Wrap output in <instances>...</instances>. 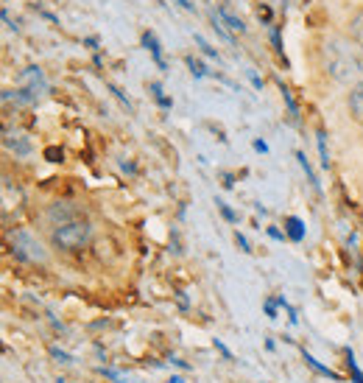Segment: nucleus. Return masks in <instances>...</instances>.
I'll return each mask as SVG.
<instances>
[{
	"instance_id": "obj_1",
	"label": "nucleus",
	"mask_w": 363,
	"mask_h": 383,
	"mask_svg": "<svg viewBox=\"0 0 363 383\" xmlns=\"http://www.w3.org/2000/svg\"><path fill=\"white\" fill-rule=\"evenodd\" d=\"M324 62H327V71L336 78H341V81L358 76L363 71V59L358 56V51L352 45L341 42V39H336V42H330L324 48Z\"/></svg>"
},
{
	"instance_id": "obj_2",
	"label": "nucleus",
	"mask_w": 363,
	"mask_h": 383,
	"mask_svg": "<svg viewBox=\"0 0 363 383\" xmlns=\"http://www.w3.org/2000/svg\"><path fill=\"white\" fill-rule=\"evenodd\" d=\"M51 238H54V243H56L59 249H65V252H75V249H81V246H87V243H90V238H92V224H90L87 219L59 221Z\"/></svg>"
},
{
	"instance_id": "obj_3",
	"label": "nucleus",
	"mask_w": 363,
	"mask_h": 383,
	"mask_svg": "<svg viewBox=\"0 0 363 383\" xmlns=\"http://www.w3.org/2000/svg\"><path fill=\"white\" fill-rule=\"evenodd\" d=\"M8 246L20 260H28V263H45L48 260V252L42 249V243L25 230L8 232Z\"/></svg>"
},
{
	"instance_id": "obj_4",
	"label": "nucleus",
	"mask_w": 363,
	"mask_h": 383,
	"mask_svg": "<svg viewBox=\"0 0 363 383\" xmlns=\"http://www.w3.org/2000/svg\"><path fill=\"white\" fill-rule=\"evenodd\" d=\"M45 78H42V71L39 68H25L23 76H20V90H17V101H37L42 92H45Z\"/></svg>"
},
{
	"instance_id": "obj_5",
	"label": "nucleus",
	"mask_w": 363,
	"mask_h": 383,
	"mask_svg": "<svg viewBox=\"0 0 363 383\" xmlns=\"http://www.w3.org/2000/svg\"><path fill=\"white\" fill-rule=\"evenodd\" d=\"M213 20H218V25L232 37V34H243L246 31V25H243V20L229 8V6H218L216 11H213Z\"/></svg>"
},
{
	"instance_id": "obj_6",
	"label": "nucleus",
	"mask_w": 363,
	"mask_h": 383,
	"mask_svg": "<svg viewBox=\"0 0 363 383\" xmlns=\"http://www.w3.org/2000/svg\"><path fill=\"white\" fill-rule=\"evenodd\" d=\"M3 143H6V149H8V152H14V154H28V152H31L28 140H23V135H20V132H11V129L6 132V140H3Z\"/></svg>"
},
{
	"instance_id": "obj_7",
	"label": "nucleus",
	"mask_w": 363,
	"mask_h": 383,
	"mask_svg": "<svg viewBox=\"0 0 363 383\" xmlns=\"http://www.w3.org/2000/svg\"><path fill=\"white\" fill-rule=\"evenodd\" d=\"M143 45L151 51V56H154V62L159 65V68H165V59H162V45H159V39L154 37V31H145L143 34Z\"/></svg>"
},
{
	"instance_id": "obj_8",
	"label": "nucleus",
	"mask_w": 363,
	"mask_h": 383,
	"mask_svg": "<svg viewBox=\"0 0 363 383\" xmlns=\"http://www.w3.org/2000/svg\"><path fill=\"white\" fill-rule=\"evenodd\" d=\"M350 112L363 123V84H358V87L350 92Z\"/></svg>"
},
{
	"instance_id": "obj_9",
	"label": "nucleus",
	"mask_w": 363,
	"mask_h": 383,
	"mask_svg": "<svg viewBox=\"0 0 363 383\" xmlns=\"http://www.w3.org/2000/svg\"><path fill=\"white\" fill-rule=\"evenodd\" d=\"M285 230H288L290 241H302V238H304V224H302L296 216H288V219H285Z\"/></svg>"
},
{
	"instance_id": "obj_10",
	"label": "nucleus",
	"mask_w": 363,
	"mask_h": 383,
	"mask_svg": "<svg viewBox=\"0 0 363 383\" xmlns=\"http://www.w3.org/2000/svg\"><path fill=\"white\" fill-rule=\"evenodd\" d=\"M350 34H352V39L361 45V51H363V8L350 20Z\"/></svg>"
},
{
	"instance_id": "obj_11",
	"label": "nucleus",
	"mask_w": 363,
	"mask_h": 383,
	"mask_svg": "<svg viewBox=\"0 0 363 383\" xmlns=\"http://www.w3.org/2000/svg\"><path fill=\"white\" fill-rule=\"evenodd\" d=\"M296 159H299V165L304 168V174H307V179H310V185H313V188H316V193H319V190H321V188H319V176H316V171L310 168V162H307V157H304V154L299 152V154H296Z\"/></svg>"
},
{
	"instance_id": "obj_12",
	"label": "nucleus",
	"mask_w": 363,
	"mask_h": 383,
	"mask_svg": "<svg viewBox=\"0 0 363 383\" xmlns=\"http://www.w3.org/2000/svg\"><path fill=\"white\" fill-rule=\"evenodd\" d=\"M304 364H307V367H313L316 372H321V375H327V378H333V381L338 378V375H336L333 370H327V367H321V364H319V361H316L313 355H310V353H304Z\"/></svg>"
},
{
	"instance_id": "obj_13",
	"label": "nucleus",
	"mask_w": 363,
	"mask_h": 383,
	"mask_svg": "<svg viewBox=\"0 0 363 383\" xmlns=\"http://www.w3.org/2000/svg\"><path fill=\"white\" fill-rule=\"evenodd\" d=\"M148 87H151V92H154V98H156V101H159V107H171V101H168V98H165V95H162V87H159V84H156V81H151V84H148Z\"/></svg>"
},
{
	"instance_id": "obj_14",
	"label": "nucleus",
	"mask_w": 363,
	"mask_h": 383,
	"mask_svg": "<svg viewBox=\"0 0 363 383\" xmlns=\"http://www.w3.org/2000/svg\"><path fill=\"white\" fill-rule=\"evenodd\" d=\"M187 68H190V73H193V76H196V78H202V76H204V73H207V71H204V65H202L199 59H193V56L187 59Z\"/></svg>"
},
{
	"instance_id": "obj_15",
	"label": "nucleus",
	"mask_w": 363,
	"mask_h": 383,
	"mask_svg": "<svg viewBox=\"0 0 363 383\" xmlns=\"http://www.w3.org/2000/svg\"><path fill=\"white\" fill-rule=\"evenodd\" d=\"M347 361H350V370H352V378H355V383H363V372L358 370V364H355V355L347 350Z\"/></svg>"
},
{
	"instance_id": "obj_16",
	"label": "nucleus",
	"mask_w": 363,
	"mask_h": 383,
	"mask_svg": "<svg viewBox=\"0 0 363 383\" xmlns=\"http://www.w3.org/2000/svg\"><path fill=\"white\" fill-rule=\"evenodd\" d=\"M319 152H321V165L327 168V165H330V157H327V146H324V132H319Z\"/></svg>"
},
{
	"instance_id": "obj_17",
	"label": "nucleus",
	"mask_w": 363,
	"mask_h": 383,
	"mask_svg": "<svg viewBox=\"0 0 363 383\" xmlns=\"http://www.w3.org/2000/svg\"><path fill=\"white\" fill-rule=\"evenodd\" d=\"M216 205H218V210H221V216H223L226 221H238V216H235V213H232V210H229V207H226V205H223L221 199H218Z\"/></svg>"
},
{
	"instance_id": "obj_18",
	"label": "nucleus",
	"mask_w": 363,
	"mask_h": 383,
	"mask_svg": "<svg viewBox=\"0 0 363 383\" xmlns=\"http://www.w3.org/2000/svg\"><path fill=\"white\" fill-rule=\"evenodd\" d=\"M196 42H199V45H202V48H204V54H207V56H216V59H218L216 48H210V45H207V42H204V39H202V37H196Z\"/></svg>"
},
{
	"instance_id": "obj_19",
	"label": "nucleus",
	"mask_w": 363,
	"mask_h": 383,
	"mask_svg": "<svg viewBox=\"0 0 363 383\" xmlns=\"http://www.w3.org/2000/svg\"><path fill=\"white\" fill-rule=\"evenodd\" d=\"M235 241L240 243V249H243V252H252V249H249V241H246L243 235H235Z\"/></svg>"
},
{
	"instance_id": "obj_20",
	"label": "nucleus",
	"mask_w": 363,
	"mask_h": 383,
	"mask_svg": "<svg viewBox=\"0 0 363 383\" xmlns=\"http://www.w3.org/2000/svg\"><path fill=\"white\" fill-rule=\"evenodd\" d=\"M176 3H179V6H182V8H185V11H196V6H193V3H190V0H176Z\"/></svg>"
},
{
	"instance_id": "obj_21",
	"label": "nucleus",
	"mask_w": 363,
	"mask_h": 383,
	"mask_svg": "<svg viewBox=\"0 0 363 383\" xmlns=\"http://www.w3.org/2000/svg\"><path fill=\"white\" fill-rule=\"evenodd\" d=\"M254 149H257V152H269V146H266V140H254Z\"/></svg>"
},
{
	"instance_id": "obj_22",
	"label": "nucleus",
	"mask_w": 363,
	"mask_h": 383,
	"mask_svg": "<svg viewBox=\"0 0 363 383\" xmlns=\"http://www.w3.org/2000/svg\"><path fill=\"white\" fill-rule=\"evenodd\" d=\"M168 383H185V381H182V378H171Z\"/></svg>"
}]
</instances>
